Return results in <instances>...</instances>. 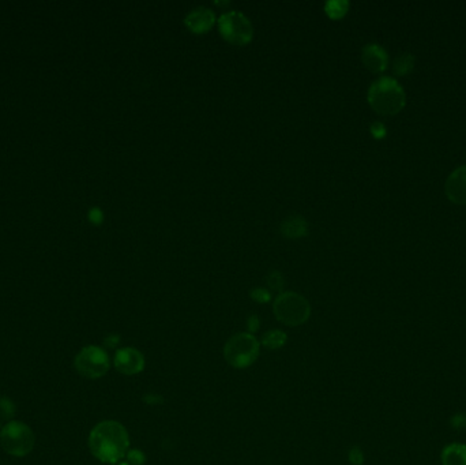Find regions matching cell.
Wrapping results in <instances>:
<instances>
[{
    "mask_svg": "<svg viewBox=\"0 0 466 465\" xmlns=\"http://www.w3.org/2000/svg\"><path fill=\"white\" fill-rule=\"evenodd\" d=\"M446 195L458 205H466V165L453 171L446 180Z\"/></svg>",
    "mask_w": 466,
    "mask_h": 465,
    "instance_id": "9",
    "label": "cell"
},
{
    "mask_svg": "<svg viewBox=\"0 0 466 465\" xmlns=\"http://www.w3.org/2000/svg\"><path fill=\"white\" fill-rule=\"evenodd\" d=\"M450 425L454 430H465L466 414H457L450 419Z\"/></svg>",
    "mask_w": 466,
    "mask_h": 465,
    "instance_id": "19",
    "label": "cell"
},
{
    "mask_svg": "<svg viewBox=\"0 0 466 465\" xmlns=\"http://www.w3.org/2000/svg\"><path fill=\"white\" fill-rule=\"evenodd\" d=\"M77 371L89 379H97L104 377L109 370V356L107 352L96 345L85 347L75 356Z\"/></svg>",
    "mask_w": 466,
    "mask_h": 465,
    "instance_id": "7",
    "label": "cell"
},
{
    "mask_svg": "<svg viewBox=\"0 0 466 465\" xmlns=\"http://www.w3.org/2000/svg\"><path fill=\"white\" fill-rule=\"evenodd\" d=\"M120 465H130V464H129V463H122V464H120Z\"/></svg>",
    "mask_w": 466,
    "mask_h": 465,
    "instance_id": "24",
    "label": "cell"
},
{
    "mask_svg": "<svg viewBox=\"0 0 466 465\" xmlns=\"http://www.w3.org/2000/svg\"><path fill=\"white\" fill-rule=\"evenodd\" d=\"M287 334L281 330H270L268 331L263 338H262V344L270 349H277V348H281L285 341H287Z\"/></svg>",
    "mask_w": 466,
    "mask_h": 465,
    "instance_id": "15",
    "label": "cell"
},
{
    "mask_svg": "<svg viewBox=\"0 0 466 465\" xmlns=\"http://www.w3.org/2000/svg\"><path fill=\"white\" fill-rule=\"evenodd\" d=\"M127 459L130 462V464L133 465H142L145 463V456L142 452L140 451H133L127 453Z\"/></svg>",
    "mask_w": 466,
    "mask_h": 465,
    "instance_id": "21",
    "label": "cell"
},
{
    "mask_svg": "<svg viewBox=\"0 0 466 465\" xmlns=\"http://www.w3.org/2000/svg\"><path fill=\"white\" fill-rule=\"evenodd\" d=\"M363 62L372 73H382L386 70L389 58L386 51L378 44H367L363 48Z\"/></svg>",
    "mask_w": 466,
    "mask_h": 465,
    "instance_id": "11",
    "label": "cell"
},
{
    "mask_svg": "<svg viewBox=\"0 0 466 465\" xmlns=\"http://www.w3.org/2000/svg\"><path fill=\"white\" fill-rule=\"evenodd\" d=\"M115 367L123 375H135L145 368V357L135 348H122L115 355Z\"/></svg>",
    "mask_w": 466,
    "mask_h": 465,
    "instance_id": "8",
    "label": "cell"
},
{
    "mask_svg": "<svg viewBox=\"0 0 466 465\" xmlns=\"http://www.w3.org/2000/svg\"><path fill=\"white\" fill-rule=\"evenodd\" d=\"M371 133L375 138H383L386 136V127L380 122H375L371 125Z\"/></svg>",
    "mask_w": 466,
    "mask_h": 465,
    "instance_id": "22",
    "label": "cell"
},
{
    "mask_svg": "<svg viewBox=\"0 0 466 465\" xmlns=\"http://www.w3.org/2000/svg\"><path fill=\"white\" fill-rule=\"evenodd\" d=\"M276 318L288 326L303 325L311 315L310 302L298 292H283L273 305Z\"/></svg>",
    "mask_w": 466,
    "mask_h": 465,
    "instance_id": "4",
    "label": "cell"
},
{
    "mask_svg": "<svg viewBox=\"0 0 466 465\" xmlns=\"http://www.w3.org/2000/svg\"><path fill=\"white\" fill-rule=\"evenodd\" d=\"M415 67V58L411 53H402L394 60V73L397 75H406Z\"/></svg>",
    "mask_w": 466,
    "mask_h": 465,
    "instance_id": "14",
    "label": "cell"
},
{
    "mask_svg": "<svg viewBox=\"0 0 466 465\" xmlns=\"http://www.w3.org/2000/svg\"><path fill=\"white\" fill-rule=\"evenodd\" d=\"M442 464L466 465V445L450 444L442 452Z\"/></svg>",
    "mask_w": 466,
    "mask_h": 465,
    "instance_id": "13",
    "label": "cell"
},
{
    "mask_svg": "<svg viewBox=\"0 0 466 465\" xmlns=\"http://www.w3.org/2000/svg\"><path fill=\"white\" fill-rule=\"evenodd\" d=\"M349 8V1L346 0H327L324 3V11L331 18H341L346 14Z\"/></svg>",
    "mask_w": 466,
    "mask_h": 465,
    "instance_id": "16",
    "label": "cell"
},
{
    "mask_svg": "<svg viewBox=\"0 0 466 465\" xmlns=\"http://www.w3.org/2000/svg\"><path fill=\"white\" fill-rule=\"evenodd\" d=\"M281 232L284 236L291 239L302 238L307 234V221L302 216L287 217L281 224Z\"/></svg>",
    "mask_w": 466,
    "mask_h": 465,
    "instance_id": "12",
    "label": "cell"
},
{
    "mask_svg": "<svg viewBox=\"0 0 466 465\" xmlns=\"http://www.w3.org/2000/svg\"><path fill=\"white\" fill-rule=\"evenodd\" d=\"M218 27L226 41L237 45L250 42L254 34V27L248 16L237 10L224 12L218 18Z\"/></svg>",
    "mask_w": 466,
    "mask_h": 465,
    "instance_id": "6",
    "label": "cell"
},
{
    "mask_svg": "<svg viewBox=\"0 0 466 465\" xmlns=\"http://www.w3.org/2000/svg\"><path fill=\"white\" fill-rule=\"evenodd\" d=\"M405 92L391 77H380L368 89V103L382 115L398 114L405 107Z\"/></svg>",
    "mask_w": 466,
    "mask_h": 465,
    "instance_id": "2",
    "label": "cell"
},
{
    "mask_svg": "<svg viewBox=\"0 0 466 465\" xmlns=\"http://www.w3.org/2000/svg\"><path fill=\"white\" fill-rule=\"evenodd\" d=\"M251 297L257 302L263 303V302H268L270 299V292L268 290H265V288H255V290L251 291Z\"/></svg>",
    "mask_w": 466,
    "mask_h": 465,
    "instance_id": "20",
    "label": "cell"
},
{
    "mask_svg": "<svg viewBox=\"0 0 466 465\" xmlns=\"http://www.w3.org/2000/svg\"><path fill=\"white\" fill-rule=\"evenodd\" d=\"M214 19L216 15L210 8L196 7L185 15L184 22L194 33H203L213 26Z\"/></svg>",
    "mask_w": 466,
    "mask_h": 465,
    "instance_id": "10",
    "label": "cell"
},
{
    "mask_svg": "<svg viewBox=\"0 0 466 465\" xmlns=\"http://www.w3.org/2000/svg\"><path fill=\"white\" fill-rule=\"evenodd\" d=\"M103 218H104V214H103V212H101L99 208H92V209L89 210V220H90L92 223L100 224V223L103 221Z\"/></svg>",
    "mask_w": 466,
    "mask_h": 465,
    "instance_id": "23",
    "label": "cell"
},
{
    "mask_svg": "<svg viewBox=\"0 0 466 465\" xmlns=\"http://www.w3.org/2000/svg\"><path fill=\"white\" fill-rule=\"evenodd\" d=\"M261 352V344L251 333H237L232 336L225 347L224 356L229 366L235 368H247L253 366Z\"/></svg>",
    "mask_w": 466,
    "mask_h": 465,
    "instance_id": "3",
    "label": "cell"
},
{
    "mask_svg": "<svg viewBox=\"0 0 466 465\" xmlns=\"http://www.w3.org/2000/svg\"><path fill=\"white\" fill-rule=\"evenodd\" d=\"M349 462L353 465H363L364 463V453L360 448H353L350 452H349Z\"/></svg>",
    "mask_w": 466,
    "mask_h": 465,
    "instance_id": "18",
    "label": "cell"
},
{
    "mask_svg": "<svg viewBox=\"0 0 466 465\" xmlns=\"http://www.w3.org/2000/svg\"><path fill=\"white\" fill-rule=\"evenodd\" d=\"M130 438L126 427L115 420L99 423L89 436L92 455L107 464H116L129 453Z\"/></svg>",
    "mask_w": 466,
    "mask_h": 465,
    "instance_id": "1",
    "label": "cell"
},
{
    "mask_svg": "<svg viewBox=\"0 0 466 465\" xmlns=\"http://www.w3.org/2000/svg\"><path fill=\"white\" fill-rule=\"evenodd\" d=\"M36 444L31 429L22 422H10L0 431V445L3 451L15 457L27 456Z\"/></svg>",
    "mask_w": 466,
    "mask_h": 465,
    "instance_id": "5",
    "label": "cell"
},
{
    "mask_svg": "<svg viewBox=\"0 0 466 465\" xmlns=\"http://www.w3.org/2000/svg\"><path fill=\"white\" fill-rule=\"evenodd\" d=\"M266 281H268V286H269L272 290H277V291H280V290L283 288V286H284V277H283V275H281L280 272H277V271L270 272L269 276H268V279H266Z\"/></svg>",
    "mask_w": 466,
    "mask_h": 465,
    "instance_id": "17",
    "label": "cell"
}]
</instances>
